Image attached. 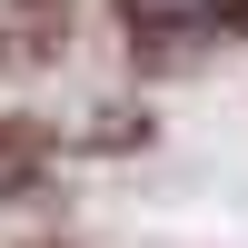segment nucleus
I'll list each match as a JSON object with an SVG mask.
<instances>
[{"label": "nucleus", "instance_id": "f257e3e1", "mask_svg": "<svg viewBox=\"0 0 248 248\" xmlns=\"http://www.w3.org/2000/svg\"><path fill=\"white\" fill-rule=\"evenodd\" d=\"M129 20H149V30H218V20H238L248 0H119Z\"/></svg>", "mask_w": 248, "mask_h": 248}]
</instances>
